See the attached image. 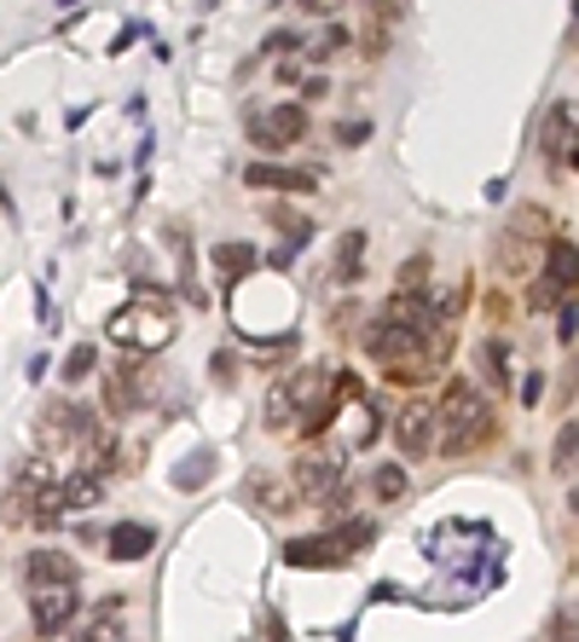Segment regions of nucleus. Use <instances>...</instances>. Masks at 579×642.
I'll return each mask as SVG.
<instances>
[{
  "mask_svg": "<svg viewBox=\"0 0 579 642\" xmlns=\"http://www.w3.org/2000/svg\"><path fill=\"white\" fill-rule=\"evenodd\" d=\"M435 423L446 428L441 434V452L458 457V452H475L493 434V405L469 389V382H446V394L435 405Z\"/></svg>",
  "mask_w": 579,
  "mask_h": 642,
  "instance_id": "obj_1",
  "label": "nucleus"
},
{
  "mask_svg": "<svg viewBox=\"0 0 579 642\" xmlns=\"http://www.w3.org/2000/svg\"><path fill=\"white\" fill-rule=\"evenodd\" d=\"M249 139H256L261 151H290L296 139H308V111H301V105L256 111V116H249Z\"/></svg>",
  "mask_w": 579,
  "mask_h": 642,
  "instance_id": "obj_2",
  "label": "nucleus"
},
{
  "mask_svg": "<svg viewBox=\"0 0 579 642\" xmlns=\"http://www.w3.org/2000/svg\"><path fill=\"white\" fill-rule=\"evenodd\" d=\"M394 434H400V452H406V457H430L435 452V405L412 400L406 411H400Z\"/></svg>",
  "mask_w": 579,
  "mask_h": 642,
  "instance_id": "obj_3",
  "label": "nucleus"
},
{
  "mask_svg": "<svg viewBox=\"0 0 579 642\" xmlns=\"http://www.w3.org/2000/svg\"><path fill=\"white\" fill-rule=\"evenodd\" d=\"M35 631H64L75 620V584H35Z\"/></svg>",
  "mask_w": 579,
  "mask_h": 642,
  "instance_id": "obj_4",
  "label": "nucleus"
},
{
  "mask_svg": "<svg viewBox=\"0 0 579 642\" xmlns=\"http://www.w3.org/2000/svg\"><path fill=\"white\" fill-rule=\"evenodd\" d=\"M545 157L550 168H573V99H557V111L545 116Z\"/></svg>",
  "mask_w": 579,
  "mask_h": 642,
  "instance_id": "obj_5",
  "label": "nucleus"
},
{
  "mask_svg": "<svg viewBox=\"0 0 579 642\" xmlns=\"http://www.w3.org/2000/svg\"><path fill=\"white\" fill-rule=\"evenodd\" d=\"M145 365H116V371H105V405H111V417H128V411L139 405V394H145V376H139Z\"/></svg>",
  "mask_w": 579,
  "mask_h": 642,
  "instance_id": "obj_6",
  "label": "nucleus"
},
{
  "mask_svg": "<svg viewBox=\"0 0 579 642\" xmlns=\"http://www.w3.org/2000/svg\"><path fill=\"white\" fill-rule=\"evenodd\" d=\"M337 457H319V452H308V457H296V469H290V486L301 498H319V493H331L337 486Z\"/></svg>",
  "mask_w": 579,
  "mask_h": 642,
  "instance_id": "obj_7",
  "label": "nucleus"
},
{
  "mask_svg": "<svg viewBox=\"0 0 579 642\" xmlns=\"http://www.w3.org/2000/svg\"><path fill=\"white\" fill-rule=\"evenodd\" d=\"M244 179H249V186H261V191H313V174L279 168V163H249Z\"/></svg>",
  "mask_w": 579,
  "mask_h": 642,
  "instance_id": "obj_8",
  "label": "nucleus"
},
{
  "mask_svg": "<svg viewBox=\"0 0 579 642\" xmlns=\"http://www.w3.org/2000/svg\"><path fill=\"white\" fill-rule=\"evenodd\" d=\"M296 486L285 480H272V475H256V480H249V504H256V509H267V516H290V509H296Z\"/></svg>",
  "mask_w": 579,
  "mask_h": 642,
  "instance_id": "obj_9",
  "label": "nucleus"
},
{
  "mask_svg": "<svg viewBox=\"0 0 579 642\" xmlns=\"http://www.w3.org/2000/svg\"><path fill=\"white\" fill-rule=\"evenodd\" d=\"M82 579V568L64 556V550H35L30 556V584H75Z\"/></svg>",
  "mask_w": 579,
  "mask_h": 642,
  "instance_id": "obj_10",
  "label": "nucleus"
},
{
  "mask_svg": "<svg viewBox=\"0 0 579 642\" xmlns=\"http://www.w3.org/2000/svg\"><path fill=\"white\" fill-rule=\"evenodd\" d=\"M285 561H290V568H337V545H331V538H290V545H285Z\"/></svg>",
  "mask_w": 579,
  "mask_h": 642,
  "instance_id": "obj_11",
  "label": "nucleus"
},
{
  "mask_svg": "<svg viewBox=\"0 0 579 642\" xmlns=\"http://www.w3.org/2000/svg\"><path fill=\"white\" fill-rule=\"evenodd\" d=\"M151 545H157V532H151V527H139V521H122V527L111 532V561H139Z\"/></svg>",
  "mask_w": 579,
  "mask_h": 642,
  "instance_id": "obj_12",
  "label": "nucleus"
},
{
  "mask_svg": "<svg viewBox=\"0 0 579 642\" xmlns=\"http://www.w3.org/2000/svg\"><path fill=\"white\" fill-rule=\"evenodd\" d=\"M365 272V232H342L337 244V284H360Z\"/></svg>",
  "mask_w": 579,
  "mask_h": 642,
  "instance_id": "obj_13",
  "label": "nucleus"
},
{
  "mask_svg": "<svg viewBox=\"0 0 579 642\" xmlns=\"http://www.w3.org/2000/svg\"><path fill=\"white\" fill-rule=\"evenodd\" d=\"M215 267L226 278H244V272H256V249H249V244H220L215 249Z\"/></svg>",
  "mask_w": 579,
  "mask_h": 642,
  "instance_id": "obj_14",
  "label": "nucleus"
},
{
  "mask_svg": "<svg viewBox=\"0 0 579 642\" xmlns=\"http://www.w3.org/2000/svg\"><path fill=\"white\" fill-rule=\"evenodd\" d=\"M371 538H376V527H371V521H348V527H337V532H331V545H337V556L348 561L354 550H365Z\"/></svg>",
  "mask_w": 579,
  "mask_h": 642,
  "instance_id": "obj_15",
  "label": "nucleus"
},
{
  "mask_svg": "<svg viewBox=\"0 0 579 642\" xmlns=\"http://www.w3.org/2000/svg\"><path fill=\"white\" fill-rule=\"evenodd\" d=\"M573 452H579V423H562L557 452H550V464H557V475H562V480H573Z\"/></svg>",
  "mask_w": 579,
  "mask_h": 642,
  "instance_id": "obj_16",
  "label": "nucleus"
},
{
  "mask_svg": "<svg viewBox=\"0 0 579 642\" xmlns=\"http://www.w3.org/2000/svg\"><path fill=\"white\" fill-rule=\"evenodd\" d=\"M482 365H487V376L498 382V389H510V348L498 342V336H493V342L482 348Z\"/></svg>",
  "mask_w": 579,
  "mask_h": 642,
  "instance_id": "obj_17",
  "label": "nucleus"
},
{
  "mask_svg": "<svg viewBox=\"0 0 579 642\" xmlns=\"http://www.w3.org/2000/svg\"><path fill=\"white\" fill-rule=\"evenodd\" d=\"M376 498H383V504H394V498H406V469H400V464H383V469H376Z\"/></svg>",
  "mask_w": 579,
  "mask_h": 642,
  "instance_id": "obj_18",
  "label": "nucleus"
},
{
  "mask_svg": "<svg viewBox=\"0 0 579 642\" xmlns=\"http://www.w3.org/2000/svg\"><path fill=\"white\" fill-rule=\"evenodd\" d=\"M93 371H99V359H93V342L70 348V359H64V382H82V376H93Z\"/></svg>",
  "mask_w": 579,
  "mask_h": 642,
  "instance_id": "obj_19",
  "label": "nucleus"
},
{
  "mask_svg": "<svg viewBox=\"0 0 579 642\" xmlns=\"http://www.w3.org/2000/svg\"><path fill=\"white\" fill-rule=\"evenodd\" d=\"M430 284V255H417V261L400 267V290H423Z\"/></svg>",
  "mask_w": 579,
  "mask_h": 642,
  "instance_id": "obj_20",
  "label": "nucleus"
},
{
  "mask_svg": "<svg viewBox=\"0 0 579 642\" xmlns=\"http://www.w3.org/2000/svg\"><path fill=\"white\" fill-rule=\"evenodd\" d=\"M348 46V30H324V41L313 46V59H331V53H342Z\"/></svg>",
  "mask_w": 579,
  "mask_h": 642,
  "instance_id": "obj_21",
  "label": "nucleus"
},
{
  "mask_svg": "<svg viewBox=\"0 0 579 642\" xmlns=\"http://www.w3.org/2000/svg\"><path fill=\"white\" fill-rule=\"evenodd\" d=\"M365 134H371L365 122H342V127H337V139H342V145H365Z\"/></svg>",
  "mask_w": 579,
  "mask_h": 642,
  "instance_id": "obj_22",
  "label": "nucleus"
},
{
  "mask_svg": "<svg viewBox=\"0 0 579 642\" xmlns=\"http://www.w3.org/2000/svg\"><path fill=\"white\" fill-rule=\"evenodd\" d=\"M557 336L573 342V301H562V313H557Z\"/></svg>",
  "mask_w": 579,
  "mask_h": 642,
  "instance_id": "obj_23",
  "label": "nucleus"
},
{
  "mask_svg": "<svg viewBox=\"0 0 579 642\" xmlns=\"http://www.w3.org/2000/svg\"><path fill=\"white\" fill-rule=\"evenodd\" d=\"M550 636H557V642H573V613H568V608L557 613V625H550Z\"/></svg>",
  "mask_w": 579,
  "mask_h": 642,
  "instance_id": "obj_24",
  "label": "nucleus"
}]
</instances>
